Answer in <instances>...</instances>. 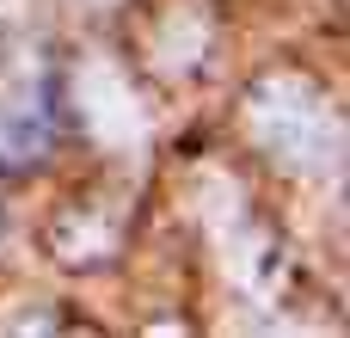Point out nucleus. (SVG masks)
<instances>
[{"label": "nucleus", "mask_w": 350, "mask_h": 338, "mask_svg": "<svg viewBox=\"0 0 350 338\" xmlns=\"http://www.w3.org/2000/svg\"><path fill=\"white\" fill-rule=\"evenodd\" d=\"M246 135L283 166V172H332L345 160V123L332 99L308 74H265L246 92Z\"/></svg>", "instance_id": "f257e3e1"}, {"label": "nucleus", "mask_w": 350, "mask_h": 338, "mask_svg": "<svg viewBox=\"0 0 350 338\" xmlns=\"http://www.w3.org/2000/svg\"><path fill=\"white\" fill-rule=\"evenodd\" d=\"M55 135V111L37 86V74H25L18 86L0 92V166H31Z\"/></svg>", "instance_id": "f03ea898"}, {"label": "nucleus", "mask_w": 350, "mask_h": 338, "mask_svg": "<svg viewBox=\"0 0 350 338\" xmlns=\"http://www.w3.org/2000/svg\"><path fill=\"white\" fill-rule=\"evenodd\" d=\"M80 111H86V123H92L105 142H135V129H142L129 86H123L105 62H92V68L80 74Z\"/></svg>", "instance_id": "7ed1b4c3"}]
</instances>
